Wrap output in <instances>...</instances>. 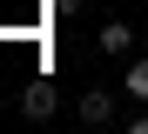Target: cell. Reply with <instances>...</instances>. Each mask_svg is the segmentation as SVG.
<instances>
[{"instance_id":"1","label":"cell","mask_w":148,"mask_h":134,"mask_svg":"<svg viewBox=\"0 0 148 134\" xmlns=\"http://www.w3.org/2000/svg\"><path fill=\"white\" fill-rule=\"evenodd\" d=\"M54 107H61V87H54V80H27V87H20V114H27V121H54Z\"/></svg>"},{"instance_id":"2","label":"cell","mask_w":148,"mask_h":134,"mask_svg":"<svg viewBox=\"0 0 148 134\" xmlns=\"http://www.w3.org/2000/svg\"><path fill=\"white\" fill-rule=\"evenodd\" d=\"M94 47H101L108 61H128V54H135V27L128 20H101V27H94Z\"/></svg>"},{"instance_id":"3","label":"cell","mask_w":148,"mask_h":134,"mask_svg":"<svg viewBox=\"0 0 148 134\" xmlns=\"http://www.w3.org/2000/svg\"><path fill=\"white\" fill-rule=\"evenodd\" d=\"M114 94H121V87H88L81 101H74V114H81L88 127H108V121H114Z\"/></svg>"},{"instance_id":"4","label":"cell","mask_w":148,"mask_h":134,"mask_svg":"<svg viewBox=\"0 0 148 134\" xmlns=\"http://www.w3.org/2000/svg\"><path fill=\"white\" fill-rule=\"evenodd\" d=\"M121 94H128V101H148V54H128V74H121Z\"/></svg>"},{"instance_id":"5","label":"cell","mask_w":148,"mask_h":134,"mask_svg":"<svg viewBox=\"0 0 148 134\" xmlns=\"http://www.w3.org/2000/svg\"><path fill=\"white\" fill-rule=\"evenodd\" d=\"M47 7H54V14H74V7H81V0H47Z\"/></svg>"}]
</instances>
